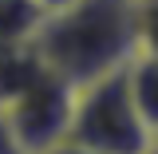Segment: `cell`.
<instances>
[{
  "label": "cell",
  "mask_w": 158,
  "mask_h": 154,
  "mask_svg": "<svg viewBox=\"0 0 158 154\" xmlns=\"http://www.w3.org/2000/svg\"><path fill=\"white\" fill-rule=\"evenodd\" d=\"M123 67L75 87L71 119H67V135L63 138L83 146L87 154H142L154 142L146 135L135 103H131Z\"/></svg>",
  "instance_id": "obj_2"
},
{
  "label": "cell",
  "mask_w": 158,
  "mask_h": 154,
  "mask_svg": "<svg viewBox=\"0 0 158 154\" xmlns=\"http://www.w3.org/2000/svg\"><path fill=\"white\" fill-rule=\"evenodd\" d=\"M135 52L158 56V0H135Z\"/></svg>",
  "instance_id": "obj_6"
},
{
  "label": "cell",
  "mask_w": 158,
  "mask_h": 154,
  "mask_svg": "<svg viewBox=\"0 0 158 154\" xmlns=\"http://www.w3.org/2000/svg\"><path fill=\"white\" fill-rule=\"evenodd\" d=\"M123 75H127V91H131V103H135L146 135L158 138V56L135 52L127 59Z\"/></svg>",
  "instance_id": "obj_4"
},
{
  "label": "cell",
  "mask_w": 158,
  "mask_h": 154,
  "mask_svg": "<svg viewBox=\"0 0 158 154\" xmlns=\"http://www.w3.org/2000/svg\"><path fill=\"white\" fill-rule=\"evenodd\" d=\"M32 4H36L40 12L48 16V12H56V8H63V4H71V0H32Z\"/></svg>",
  "instance_id": "obj_9"
},
{
  "label": "cell",
  "mask_w": 158,
  "mask_h": 154,
  "mask_svg": "<svg viewBox=\"0 0 158 154\" xmlns=\"http://www.w3.org/2000/svg\"><path fill=\"white\" fill-rule=\"evenodd\" d=\"M71 99H75V87L63 83L56 71H48L36 59L28 79L0 103L8 123H12V135L24 146V154H44L56 142H63L67 119H71Z\"/></svg>",
  "instance_id": "obj_3"
},
{
  "label": "cell",
  "mask_w": 158,
  "mask_h": 154,
  "mask_svg": "<svg viewBox=\"0 0 158 154\" xmlns=\"http://www.w3.org/2000/svg\"><path fill=\"white\" fill-rule=\"evenodd\" d=\"M0 154H24L20 138L12 135V123H8V115H4V107H0Z\"/></svg>",
  "instance_id": "obj_7"
},
{
  "label": "cell",
  "mask_w": 158,
  "mask_h": 154,
  "mask_svg": "<svg viewBox=\"0 0 158 154\" xmlns=\"http://www.w3.org/2000/svg\"><path fill=\"white\" fill-rule=\"evenodd\" d=\"M142 154H158V138H154V142H150V146H146Z\"/></svg>",
  "instance_id": "obj_10"
},
{
  "label": "cell",
  "mask_w": 158,
  "mask_h": 154,
  "mask_svg": "<svg viewBox=\"0 0 158 154\" xmlns=\"http://www.w3.org/2000/svg\"><path fill=\"white\" fill-rule=\"evenodd\" d=\"M40 12L32 0H0V48H20V44H28V40L36 36Z\"/></svg>",
  "instance_id": "obj_5"
},
{
  "label": "cell",
  "mask_w": 158,
  "mask_h": 154,
  "mask_svg": "<svg viewBox=\"0 0 158 154\" xmlns=\"http://www.w3.org/2000/svg\"><path fill=\"white\" fill-rule=\"evenodd\" d=\"M28 48L71 87L118 71L135 56V0H71L40 20Z\"/></svg>",
  "instance_id": "obj_1"
},
{
  "label": "cell",
  "mask_w": 158,
  "mask_h": 154,
  "mask_svg": "<svg viewBox=\"0 0 158 154\" xmlns=\"http://www.w3.org/2000/svg\"><path fill=\"white\" fill-rule=\"evenodd\" d=\"M44 154H87V150H83V146H75V142H67V138H63V142H56L52 150H44Z\"/></svg>",
  "instance_id": "obj_8"
}]
</instances>
